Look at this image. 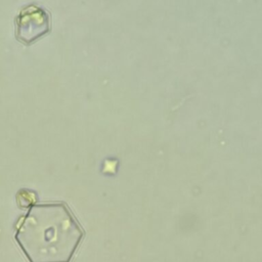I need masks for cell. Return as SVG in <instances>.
<instances>
[{
	"instance_id": "1",
	"label": "cell",
	"mask_w": 262,
	"mask_h": 262,
	"mask_svg": "<svg viewBox=\"0 0 262 262\" xmlns=\"http://www.w3.org/2000/svg\"><path fill=\"white\" fill-rule=\"evenodd\" d=\"M84 230L64 202L35 204L14 238L30 262H70Z\"/></svg>"
},
{
	"instance_id": "2",
	"label": "cell",
	"mask_w": 262,
	"mask_h": 262,
	"mask_svg": "<svg viewBox=\"0 0 262 262\" xmlns=\"http://www.w3.org/2000/svg\"><path fill=\"white\" fill-rule=\"evenodd\" d=\"M15 36L24 44H31L50 29L49 15L36 5L23 8L15 18Z\"/></svg>"
},
{
	"instance_id": "3",
	"label": "cell",
	"mask_w": 262,
	"mask_h": 262,
	"mask_svg": "<svg viewBox=\"0 0 262 262\" xmlns=\"http://www.w3.org/2000/svg\"><path fill=\"white\" fill-rule=\"evenodd\" d=\"M36 202H37V195L33 190L21 188L16 193V203L18 207L21 209L33 207L36 204Z\"/></svg>"
}]
</instances>
